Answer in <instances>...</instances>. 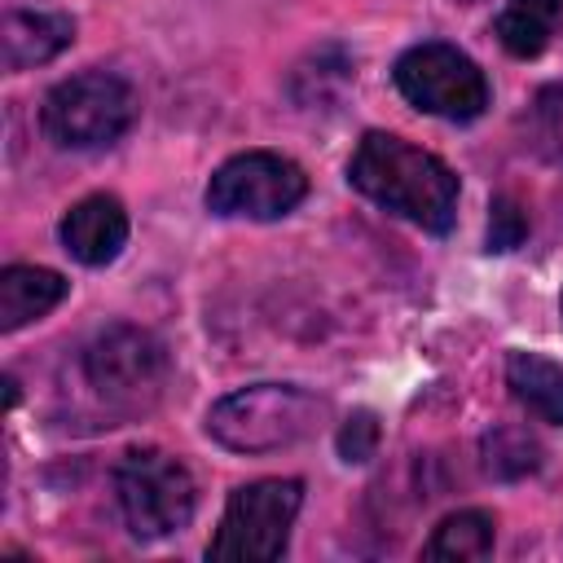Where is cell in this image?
<instances>
[{
  "label": "cell",
  "mask_w": 563,
  "mask_h": 563,
  "mask_svg": "<svg viewBox=\"0 0 563 563\" xmlns=\"http://www.w3.org/2000/svg\"><path fill=\"white\" fill-rule=\"evenodd\" d=\"M493 550V515L484 510H457L449 519L435 523L431 541H427V559H449V563H466V559H484Z\"/></svg>",
  "instance_id": "obj_14"
},
{
  "label": "cell",
  "mask_w": 563,
  "mask_h": 563,
  "mask_svg": "<svg viewBox=\"0 0 563 563\" xmlns=\"http://www.w3.org/2000/svg\"><path fill=\"white\" fill-rule=\"evenodd\" d=\"M66 295V277L40 264H13L0 273V330H18L40 321Z\"/></svg>",
  "instance_id": "obj_11"
},
{
  "label": "cell",
  "mask_w": 563,
  "mask_h": 563,
  "mask_svg": "<svg viewBox=\"0 0 563 563\" xmlns=\"http://www.w3.org/2000/svg\"><path fill=\"white\" fill-rule=\"evenodd\" d=\"M123 242H128V211L110 194H92L75 202L62 220V246L88 268L110 264L123 251Z\"/></svg>",
  "instance_id": "obj_9"
},
{
  "label": "cell",
  "mask_w": 563,
  "mask_h": 563,
  "mask_svg": "<svg viewBox=\"0 0 563 563\" xmlns=\"http://www.w3.org/2000/svg\"><path fill=\"white\" fill-rule=\"evenodd\" d=\"M528 238V211L515 198H493L488 216V251H515Z\"/></svg>",
  "instance_id": "obj_16"
},
{
  "label": "cell",
  "mask_w": 563,
  "mask_h": 563,
  "mask_svg": "<svg viewBox=\"0 0 563 563\" xmlns=\"http://www.w3.org/2000/svg\"><path fill=\"white\" fill-rule=\"evenodd\" d=\"M299 501H303L299 479L242 484L229 497L224 515H220V528L207 545V559H220V563H268V559H277L286 550Z\"/></svg>",
  "instance_id": "obj_5"
},
{
  "label": "cell",
  "mask_w": 563,
  "mask_h": 563,
  "mask_svg": "<svg viewBox=\"0 0 563 563\" xmlns=\"http://www.w3.org/2000/svg\"><path fill=\"white\" fill-rule=\"evenodd\" d=\"M114 493L136 537H172L194 519L198 506L189 466L163 449H128L114 471Z\"/></svg>",
  "instance_id": "obj_4"
},
{
  "label": "cell",
  "mask_w": 563,
  "mask_h": 563,
  "mask_svg": "<svg viewBox=\"0 0 563 563\" xmlns=\"http://www.w3.org/2000/svg\"><path fill=\"white\" fill-rule=\"evenodd\" d=\"M378 449V422L374 413H352L343 427H339V457L343 462H369Z\"/></svg>",
  "instance_id": "obj_17"
},
{
  "label": "cell",
  "mask_w": 563,
  "mask_h": 563,
  "mask_svg": "<svg viewBox=\"0 0 563 563\" xmlns=\"http://www.w3.org/2000/svg\"><path fill=\"white\" fill-rule=\"evenodd\" d=\"M136 119V92L110 70H84L62 79L40 110L44 136L62 150H106Z\"/></svg>",
  "instance_id": "obj_3"
},
{
  "label": "cell",
  "mask_w": 563,
  "mask_h": 563,
  "mask_svg": "<svg viewBox=\"0 0 563 563\" xmlns=\"http://www.w3.org/2000/svg\"><path fill=\"white\" fill-rule=\"evenodd\" d=\"M541 462V449L528 431L519 427H497L484 435V471L497 475V479H519L528 471H537Z\"/></svg>",
  "instance_id": "obj_15"
},
{
  "label": "cell",
  "mask_w": 563,
  "mask_h": 563,
  "mask_svg": "<svg viewBox=\"0 0 563 563\" xmlns=\"http://www.w3.org/2000/svg\"><path fill=\"white\" fill-rule=\"evenodd\" d=\"M506 383H510L515 400L528 405V413L563 427V365H554L537 352H510L506 356Z\"/></svg>",
  "instance_id": "obj_12"
},
{
  "label": "cell",
  "mask_w": 563,
  "mask_h": 563,
  "mask_svg": "<svg viewBox=\"0 0 563 563\" xmlns=\"http://www.w3.org/2000/svg\"><path fill=\"white\" fill-rule=\"evenodd\" d=\"M321 413L325 405L303 387L255 383V387H242L216 400L207 413V431L233 453H273V449H290L303 435H312Z\"/></svg>",
  "instance_id": "obj_2"
},
{
  "label": "cell",
  "mask_w": 563,
  "mask_h": 563,
  "mask_svg": "<svg viewBox=\"0 0 563 563\" xmlns=\"http://www.w3.org/2000/svg\"><path fill=\"white\" fill-rule=\"evenodd\" d=\"M347 180L378 202L391 216L413 220L427 233H449L457 216V176L449 172L444 158L409 145L405 136L391 132H365L352 163Z\"/></svg>",
  "instance_id": "obj_1"
},
{
  "label": "cell",
  "mask_w": 563,
  "mask_h": 563,
  "mask_svg": "<svg viewBox=\"0 0 563 563\" xmlns=\"http://www.w3.org/2000/svg\"><path fill=\"white\" fill-rule=\"evenodd\" d=\"M308 194V176L299 163L273 150H246L216 167L207 185V207L229 220H277L295 211Z\"/></svg>",
  "instance_id": "obj_6"
},
{
  "label": "cell",
  "mask_w": 563,
  "mask_h": 563,
  "mask_svg": "<svg viewBox=\"0 0 563 563\" xmlns=\"http://www.w3.org/2000/svg\"><path fill=\"white\" fill-rule=\"evenodd\" d=\"M70 40H75V22L66 13H44V9H18L0 26V48H4L9 70L40 66V62L57 57Z\"/></svg>",
  "instance_id": "obj_10"
},
{
  "label": "cell",
  "mask_w": 563,
  "mask_h": 563,
  "mask_svg": "<svg viewBox=\"0 0 563 563\" xmlns=\"http://www.w3.org/2000/svg\"><path fill=\"white\" fill-rule=\"evenodd\" d=\"M396 88L409 106L435 119H479L488 106V79L484 70L453 44H418L396 62Z\"/></svg>",
  "instance_id": "obj_7"
},
{
  "label": "cell",
  "mask_w": 563,
  "mask_h": 563,
  "mask_svg": "<svg viewBox=\"0 0 563 563\" xmlns=\"http://www.w3.org/2000/svg\"><path fill=\"white\" fill-rule=\"evenodd\" d=\"M563 22V0H510L497 13V40L510 57H537Z\"/></svg>",
  "instance_id": "obj_13"
},
{
  "label": "cell",
  "mask_w": 563,
  "mask_h": 563,
  "mask_svg": "<svg viewBox=\"0 0 563 563\" xmlns=\"http://www.w3.org/2000/svg\"><path fill=\"white\" fill-rule=\"evenodd\" d=\"M84 374L110 405H141L167 378V356L154 334L136 325H110L84 352Z\"/></svg>",
  "instance_id": "obj_8"
}]
</instances>
